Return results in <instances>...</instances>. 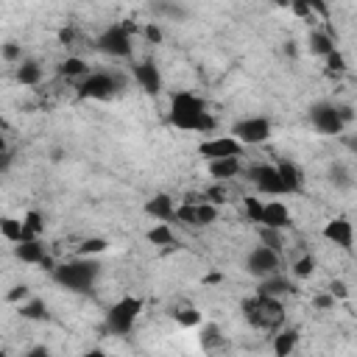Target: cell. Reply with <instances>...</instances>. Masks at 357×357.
Listing matches in <instances>:
<instances>
[{
  "label": "cell",
  "instance_id": "836d02e7",
  "mask_svg": "<svg viewBox=\"0 0 357 357\" xmlns=\"http://www.w3.org/2000/svg\"><path fill=\"white\" fill-rule=\"evenodd\" d=\"M259 237H262V245H268V248H273V251H282V237H279V229L262 226V229H259Z\"/></svg>",
  "mask_w": 357,
  "mask_h": 357
},
{
  "label": "cell",
  "instance_id": "d590c367",
  "mask_svg": "<svg viewBox=\"0 0 357 357\" xmlns=\"http://www.w3.org/2000/svg\"><path fill=\"white\" fill-rule=\"evenodd\" d=\"M324 59H326V67H329V73H343V70H346V61H343V56L337 53V47H335L332 53H326Z\"/></svg>",
  "mask_w": 357,
  "mask_h": 357
},
{
  "label": "cell",
  "instance_id": "7a4b0ae2",
  "mask_svg": "<svg viewBox=\"0 0 357 357\" xmlns=\"http://www.w3.org/2000/svg\"><path fill=\"white\" fill-rule=\"evenodd\" d=\"M98 276H100V265L89 257H78V259H70L53 268V279L73 293H86L98 282Z\"/></svg>",
  "mask_w": 357,
  "mask_h": 357
},
{
  "label": "cell",
  "instance_id": "b9f144b4",
  "mask_svg": "<svg viewBox=\"0 0 357 357\" xmlns=\"http://www.w3.org/2000/svg\"><path fill=\"white\" fill-rule=\"evenodd\" d=\"M206 198H209V204H223V201H226V190H223V187H212V190L206 192Z\"/></svg>",
  "mask_w": 357,
  "mask_h": 357
},
{
  "label": "cell",
  "instance_id": "5bb4252c",
  "mask_svg": "<svg viewBox=\"0 0 357 357\" xmlns=\"http://www.w3.org/2000/svg\"><path fill=\"white\" fill-rule=\"evenodd\" d=\"M324 237L335 245H340L343 251H351V243H354V231H351V223L349 218H332L326 226H324Z\"/></svg>",
  "mask_w": 357,
  "mask_h": 357
},
{
  "label": "cell",
  "instance_id": "4fadbf2b",
  "mask_svg": "<svg viewBox=\"0 0 357 357\" xmlns=\"http://www.w3.org/2000/svg\"><path fill=\"white\" fill-rule=\"evenodd\" d=\"M134 78H137V84H139L148 95H159V92H162V75H159V67H156L151 59L134 64Z\"/></svg>",
  "mask_w": 357,
  "mask_h": 357
},
{
  "label": "cell",
  "instance_id": "44dd1931",
  "mask_svg": "<svg viewBox=\"0 0 357 357\" xmlns=\"http://www.w3.org/2000/svg\"><path fill=\"white\" fill-rule=\"evenodd\" d=\"M20 315L28 318V321H47V318H50L47 304H45L42 298H33V296H28V298L20 304Z\"/></svg>",
  "mask_w": 357,
  "mask_h": 357
},
{
  "label": "cell",
  "instance_id": "bcb514c9",
  "mask_svg": "<svg viewBox=\"0 0 357 357\" xmlns=\"http://www.w3.org/2000/svg\"><path fill=\"white\" fill-rule=\"evenodd\" d=\"M215 282H223V273H209L206 276V284H215Z\"/></svg>",
  "mask_w": 357,
  "mask_h": 357
},
{
  "label": "cell",
  "instance_id": "e0dca14e",
  "mask_svg": "<svg viewBox=\"0 0 357 357\" xmlns=\"http://www.w3.org/2000/svg\"><path fill=\"white\" fill-rule=\"evenodd\" d=\"M14 257L22 259V262H28V265H39V262L47 257V251H45V245L39 243V237H31V240L14 243Z\"/></svg>",
  "mask_w": 357,
  "mask_h": 357
},
{
  "label": "cell",
  "instance_id": "484cf974",
  "mask_svg": "<svg viewBox=\"0 0 357 357\" xmlns=\"http://www.w3.org/2000/svg\"><path fill=\"white\" fill-rule=\"evenodd\" d=\"M148 243H153V245H173V243H176V234L170 231V226H167L165 220H159V223L148 231Z\"/></svg>",
  "mask_w": 357,
  "mask_h": 357
},
{
  "label": "cell",
  "instance_id": "9c48e42d",
  "mask_svg": "<svg viewBox=\"0 0 357 357\" xmlns=\"http://www.w3.org/2000/svg\"><path fill=\"white\" fill-rule=\"evenodd\" d=\"M173 220H181L187 226H209L218 220V206L209 201H187V204L176 206Z\"/></svg>",
  "mask_w": 357,
  "mask_h": 357
},
{
  "label": "cell",
  "instance_id": "603a6c76",
  "mask_svg": "<svg viewBox=\"0 0 357 357\" xmlns=\"http://www.w3.org/2000/svg\"><path fill=\"white\" fill-rule=\"evenodd\" d=\"M17 81H20L22 86L39 84V81H42V67H39L36 61H22V64L17 67Z\"/></svg>",
  "mask_w": 357,
  "mask_h": 357
},
{
  "label": "cell",
  "instance_id": "f1b7e54d",
  "mask_svg": "<svg viewBox=\"0 0 357 357\" xmlns=\"http://www.w3.org/2000/svg\"><path fill=\"white\" fill-rule=\"evenodd\" d=\"M329 181H332L335 187H340V190H349V187H351V173H349L343 165H332V170H329Z\"/></svg>",
  "mask_w": 357,
  "mask_h": 357
},
{
  "label": "cell",
  "instance_id": "e575fe53",
  "mask_svg": "<svg viewBox=\"0 0 357 357\" xmlns=\"http://www.w3.org/2000/svg\"><path fill=\"white\" fill-rule=\"evenodd\" d=\"M243 206H245V215H248L254 223L262 220V201H259V198H245Z\"/></svg>",
  "mask_w": 357,
  "mask_h": 357
},
{
  "label": "cell",
  "instance_id": "f546056e",
  "mask_svg": "<svg viewBox=\"0 0 357 357\" xmlns=\"http://www.w3.org/2000/svg\"><path fill=\"white\" fill-rule=\"evenodd\" d=\"M312 271H315V257H312V254H304V257H298V259L293 262V273H296L298 279L312 276Z\"/></svg>",
  "mask_w": 357,
  "mask_h": 357
},
{
  "label": "cell",
  "instance_id": "1f68e13d",
  "mask_svg": "<svg viewBox=\"0 0 357 357\" xmlns=\"http://www.w3.org/2000/svg\"><path fill=\"white\" fill-rule=\"evenodd\" d=\"M61 75H86V61L78 56H70L61 61Z\"/></svg>",
  "mask_w": 357,
  "mask_h": 357
},
{
  "label": "cell",
  "instance_id": "d6a6232c",
  "mask_svg": "<svg viewBox=\"0 0 357 357\" xmlns=\"http://www.w3.org/2000/svg\"><path fill=\"white\" fill-rule=\"evenodd\" d=\"M198 337H201V346H204V349L218 346V340H220V329H218V324H204Z\"/></svg>",
  "mask_w": 357,
  "mask_h": 357
},
{
  "label": "cell",
  "instance_id": "d4e9b609",
  "mask_svg": "<svg viewBox=\"0 0 357 357\" xmlns=\"http://www.w3.org/2000/svg\"><path fill=\"white\" fill-rule=\"evenodd\" d=\"M42 229H45V220H42V215H39L36 209L25 212V218H22V231H25V237H22V240L39 237V234H42Z\"/></svg>",
  "mask_w": 357,
  "mask_h": 357
},
{
  "label": "cell",
  "instance_id": "83f0119b",
  "mask_svg": "<svg viewBox=\"0 0 357 357\" xmlns=\"http://www.w3.org/2000/svg\"><path fill=\"white\" fill-rule=\"evenodd\" d=\"M106 240L103 237H86L81 245H78V257H92V254H103L106 251Z\"/></svg>",
  "mask_w": 357,
  "mask_h": 357
},
{
  "label": "cell",
  "instance_id": "4dcf8cb0",
  "mask_svg": "<svg viewBox=\"0 0 357 357\" xmlns=\"http://www.w3.org/2000/svg\"><path fill=\"white\" fill-rule=\"evenodd\" d=\"M173 321H176L178 326H198V324H201V312L192 310V307H187V310H176V312H173Z\"/></svg>",
  "mask_w": 357,
  "mask_h": 357
},
{
  "label": "cell",
  "instance_id": "52a82bcc",
  "mask_svg": "<svg viewBox=\"0 0 357 357\" xmlns=\"http://www.w3.org/2000/svg\"><path fill=\"white\" fill-rule=\"evenodd\" d=\"M245 176H248V181H251L259 192H265V195H287V187H284V181H282V176H279V170H276V165H268V162L251 165V167L245 170Z\"/></svg>",
  "mask_w": 357,
  "mask_h": 357
},
{
  "label": "cell",
  "instance_id": "2e32d148",
  "mask_svg": "<svg viewBox=\"0 0 357 357\" xmlns=\"http://www.w3.org/2000/svg\"><path fill=\"white\" fill-rule=\"evenodd\" d=\"M293 290H296V287L290 284V279L282 276L279 271L271 273V276H262V279H259V287H257L259 296H273V298H282V296H287V293H293Z\"/></svg>",
  "mask_w": 357,
  "mask_h": 357
},
{
  "label": "cell",
  "instance_id": "ab89813d",
  "mask_svg": "<svg viewBox=\"0 0 357 357\" xmlns=\"http://www.w3.org/2000/svg\"><path fill=\"white\" fill-rule=\"evenodd\" d=\"M329 293H332L335 298H349V287H346V282H340V279H335V282L329 284Z\"/></svg>",
  "mask_w": 357,
  "mask_h": 357
},
{
  "label": "cell",
  "instance_id": "7402d4cb",
  "mask_svg": "<svg viewBox=\"0 0 357 357\" xmlns=\"http://www.w3.org/2000/svg\"><path fill=\"white\" fill-rule=\"evenodd\" d=\"M296 346H298V332L296 329H284V332L273 335V354L287 357L290 351H296Z\"/></svg>",
  "mask_w": 357,
  "mask_h": 357
},
{
  "label": "cell",
  "instance_id": "ffe728a7",
  "mask_svg": "<svg viewBox=\"0 0 357 357\" xmlns=\"http://www.w3.org/2000/svg\"><path fill=\"white\" fill-rule=\"evenodd\" d=\"M276 170H279V176H282V181H284V187H287V195H293V192H298L301 190V184H304V176H301V170H298V165H293V162H279L276 165Z\"/></svg>",
  "mask_w": 357,
  "mask_h": 357
},
{
  "label": "cell",
  "instance_id": "6da1fadb",
  "mask_svg": "<svg viewBox=\"0 0 357 357\" xmlns=\"http://www.w3.org/2000/svg\"><path fill=\"white\" fill-rule=\"evenodd\" d=\"M167 120H170V126L181 128V131L209 134L215 128V117L206 112V103L192 92H173Z\"/></svg>",
  "mask_w": 357,
  "mask_h": 357
},
{
  "label": "cell",
  "instance_id": "9a60e30c",
  "mask_svg": "<svg viewBox=\"0 0 357 357\" xmlns=\"http://www.w3.org/2000/svg\"><path fill=\"white\" fill-rule=\"evenodd\" d=\"M262 226H271V229H284L290 226V212L282 201H262Z\"/></svg>",
  "mask_w": 357,
  "mask_h": 357
},
{
  "label": "cell",
  "instance_id": "8fae6325",
  "mask_svg": "<svg viewBox=\"0 0 357 357\" xmlns=\"http://www.w3.org/2000/svg\"><path fill=\"white\" fill-rule=\"evenodd\" d=\"M245 268H248V273H254V276H271V273H276L279 271V251H273V248H268V245H257L248 257H245Z\"/></svg>",
  "mask_w": 357,
  "mask_h": 357
},
{
  "label": "cell",
  "instance_id": "74e56055",
  "mask_svg": "<svg viewBox=\"0 0 357 357\" xmlns=\"http://www.w3.org/2000/svg\"><path fill=\"white\" fill-rule=\"evenodd\" d=\"M31 296V290L25 287V284H14L11 290H8V301H25Z\"/></svg>",
  "mask_w": 357,
  "mask_h": 357
},
{
  "label": "cell",
  "instance_id": "cb8c5ba5",
  "mask_svg": "<svg viewBox=\"0 0 357 357\" xmlns=\"http://www.w3.org/2000/svg\"><path fill=\"white\" fill-rule=\"evenodd\" d=\"M310 50H312L315 56H326V53L335 50V42H332L329 33H324V31H312V33H310Z\"/></svg>",
  "mask_w": 357,
  "mask_h": 357
},
{
  "label": "cell",
  "instance_id": "d6986e66",
  "mask_svg": "<svg viewBox=\"0 0 357 357\" xmlns=\"http://www.w3.org/2000/svg\"><path fill=\"white\" fill-rule=\"evenodd\" d=\"M240 170H243V165H240V159H237V156H220V159H209V176H212V178H218V181L231 178V176H237Z\"/></svg>",
  "mask_w": 357,
  "mask_h": 357
},
{
  "label": "cell",
  "instance_id": "f35d334b",
  "mask_svg": "<svg viewBox=\"0 0 357 357\" xmlns=\"http://www.w3.org/2000/svg\"><path fill=\"white\" fill-rule=\"evenodd\" d=\"M145 39H148V42H153V45H159V42H162V28H159L156 22L145 25Z\"/></svg>",
  "mask_w": 357,
  "mask_h": 357
},
{
  "label": "cell",
  "instance_id": "5b68a950",
  "mask_svg": "<svg viewBox=\"0 0 357 357\" xmlns=\"http://www.w3.org/2000/svg\"><path fill=\"white\" fill-rule=\"evenodd\" d=\"M120 86H123V81L114 73H89L78 84V98H84V100L86 98H92V100H109Z\"/></svg>",
  "mask_w": 357,
  "mask_h": 357
},
{
  "label": "cell",
  "instance_id": "30bf717a",
  "mask_svg": "<svg viewBox=\"0 0 357 357\" xmlns=\"http://www.w3.org/2000/svg\"><path fill=\"white\" fill-rule=\"evenodd\" d=\"M310 120H312V126H315L321 134H340V131L346 128V123L340 120L335 103H315V106L310 109Z\"/></svg>",
  "mask_w": 357,
  "mask_h": 357
},
{
  "label": "cell",
  "instance_id": "8992f818",
  "mask_svg": "<svg viewBox=\"0 0 357 357\" xmlns=\"http://www.w3.org/2000/svg\"><path fill=\"white\" fill-rule=\"evenodd\" d=\"M131 31L134 25H112L106 28L100 36H98V50L106 53V56H117V59H126L131 56Z\"/></svg>",
  "mask_w": 357,
  "mask_h": 357
},
{
  "label": "cell",
  "instance_id": "60d3db41",
  "mask_svg": "<svg viewBox=\"0 0 357 357\" xmlns=\"http://www.w3.org/2000/svg\"><path fill=\"white\" fill-rule=\"evenodd\" d=\"M335 301H337V298H335L332 293H321V296H315V307H318V310H332Z\"/></svg>",
  "mask_w": 357,
  "mask_h": 357
},
{
  "label": "cell",
  "instance_id": "ee69618b",
  "mask_svg": "<svg viewBox=\"0 0 357 357\" xmlns=\"http://www.w3.org/2000/svg\"><path fill=\"white\" fill-rule=\"evenodd\" d=\"M11 167V151L6 148V151H0V173H6Z\"/></svg>",
  "mask_w": 357,
  "mask_h": 357
},
{
  "label": "cell",
  "instance_id": "ac0fdd59",
  "mask_svg": "<svg viewBox=\"0 0 357 357\" xmlns=\"http://www.w3.org/2000/svg\"><path fill=\"white\" fill-rule=\"evenodd\" d=\"M145 212L151 215V218H156V220H173V215H176V204H173V198L167 195V192H159V195H153L148 204H145Z\"/></svg>",
  "mask_w": 357,
  "mask_h": 357
},
{
  "label": "cell",
  "instance_id": "3957f363",
  "mask_svg": "<svg viewBox=\"0 0 357 357\" xmlns=\"http://www.w3.org/2000/svg\"><path fill=\"white\" fill-rule=\"evenodd\" d=\"M243 315H245V321L251 324V326H257V329H276V326H282V321H284V307H282V301L279 298H273V296H254V298H245L243 301Z\"/></svg>",
  "mask_w": 357,
  "mask_h": 357
},
{
  "label": "cell",
  "instance_id": "7dc6e473",
  "mask_svg": "<svg viewBox=\"0 0 357 357\" xmlns=\"http://www.w3.org/2000/svg\"><path fill=\"white\" fill-rule=\"evenodd\" d=\"M0 151H6V137L0 134Z\"/></svg>",
  "mask_w": 357,
  "mask_h": 357
},
{
  "label": "cell",
  "instance_id": "7c38bea8",
  "mask_svg": "<svg viewBox=\"0 0 357 357\" xmlns=\"http://www.w3.org/2000/svg\"><path fill=\"white\" fill-rule=\"evenodd\" d=\"M243 151V142H237L234 137H212V139H204L198 145V153L204 159H220V156H240Z\"/></svg>",
  "mask_w": 357,
  "mask_h": 357
},
{
  "label": "cell",
  "instance_id": "7bdbcfd3",
  "mask_svg": "<svg viewBox=\"0 0 357 357\" xmlns=\"http://www.w3.org/2000/svg\"><path fill=\"white\" fill-rule=\"evenodd\" d=\"M3 56H6L8 61H17V59H20V47H17L14 42H8V45L3 47Z\"/></svg>",
  "mask_w": 357,
  "mask_h": 357
},
{
  "label": "cell",
  "instance_id": "8d00e7d4",
  "mask_svg": "<svg viewBox=\"0 0 357 357\" xmlns=\"http://www.w3.org/2000/svg\"><path fill=\"white\" fill-rule=\"evenodd\" d=\"M298 3H304L312 14H321V17H329V6H326V0H298Z\"/></svg>",
  "mask_w": 357,
  "mask_h": 357
},
{
  "label": "cell",
  "instance_id": "4316f807",
  "mask_svg": "<svg viewBox=\"0 0 357 357\" xmlns=\"http://www.w3.org/2000/svg\"><path fill=\"white\" fill-rule=\"evenodd\" d=\"M0 234H3L8 243H20V240L25 237L22 220H17V218H0Z\"/></svg>",
  "mask_w": 357,
  "mask_h": 357
},
{
  "label": "cell",
  "instance_id": "277c9868",
  "mask_svg": "<svg viewBox=\"0 0 357 357\" xmlns=\"http://www.w3.org/2000/svg\"><path fill=\"white\" fill-rule=\"evenodd\" d=\"M142 312V298L139 296H123L120 301H114L106 312V329L114 335H128L134 329V321Z\"/></svg>",
  "mask_w": 357,
  "mask_h": 357
},
{
  "label": "cell",
  "instance_id": "ba28073f",
  "mask_svg": "<svg viewBox=\"0 0 357 357\" xmlns=\"http://www.w3.org/2000/svg\"><path fill=\"white\" fill-rule=\"evenodd\" d=\"M231 137L243 145H259L271 137V120L268 117H243L231 126Z\"/></svg>",
  "mask_w": 357,
  "mask_h": 357
},
{
  "label": "cell",
  "instance_id": "f6af8a7d",
  "mask_svg": "<svg viewBox=\"0 0 357 357\" xmlns=\"http://www.w3.org/2000/svg\"><path fill=\"white\" fill-rule=\"evenodd\" d=\"M31 357H47V349L45 346H36V349H31Z\"/></svg>",
  "mask_w": 357,
  "mask_h": 357
}]
</instances>
